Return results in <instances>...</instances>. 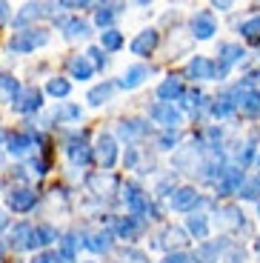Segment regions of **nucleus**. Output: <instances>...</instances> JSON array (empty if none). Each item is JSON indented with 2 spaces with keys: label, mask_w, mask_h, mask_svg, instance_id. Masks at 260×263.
<instances>
[{
  "label": "nucleus",
  "mask_w": 260,
  "mask_h": 263,
  "mask_svg": "<svg viewBox=\"0 0 260 263\" xmlns=\"http://www.w3.org/2000/svg\"><path fill=\"white\" fill-rule=\"evenodd\" d=\"M46 43H49V32H46V29H23V32L12 34L9 49L17 52V54H26L38 46H46Z\"/></svg>",
  "instance_id": "f257e3e1"
},
{
  "label": "nucleus",
  "mask_w": 260,
  "mask_h": 263,
  "mask_svg": "<svg viewBox=\"0 0 260 263\" xmlns=\"http://www.w3.org/2000/svg\"><path fill=\"white\" fill-rule=\"evenodd\" d=\"M149 115H152V120H155V123L166 126V129H175V126L180 123V112H177L172 103H155L149 109Z\"/></svg>",
  "instance_id": "f03ea898"
},
{
  "label": "nucleus",
  "mask_w": 260,
  "mask_h": 263,
  "mask_svg": "<svg viewBox=\"0 0 260 263\" xmlns=\"http://www.w3.org/2000/svg\"><path fill=\"white\" fill-rule=\"evenodd\" d=\"M40 103H43V100H40L38 89H20L17 98L12 100V109L20 115H29V112H34V109H40Z\"/></svg>",
  "instance_id": "7ed1b4c3"
},
{
  "label": "nucleus",
  "mask_w": 260,
  "mask_h": 263,
  "mask_svg": "<svg viewBox=\"0 0 260 263\" xmlns=\"http://www.w3.org/2000/svg\"><path fill=\"white\" fill-rule=\"evenodd\" d=\"M215 32H217V23H215V14L212 12H200L192 17V34L197 40H209Z\"/></svg>",
  "instance_id": "20e7f679"
},
{
  "label": "nucleus",
  "mask_w": 260,
  "mask_h": 263,
  "mask_svg": "<svg viewBox=\"0 0 260 263\" xmlns=\"http://www.w3.org/2000/svg\"><path fill=\"white\" fill-rule=\"evenodd\" d=\"M98 158H100V166L103 169H112L117 163V143L112 135H100L98 138Z\"/></svg>",
  "instance_id": "39448f33"
},
{
  "label": "nucleus",
  "mask_w": 260,
  "mask_h": 263,
  "mask_svg": "<svg viewBox=\"0 0 260 263\" xmlns=\"http://www.w3.org/2000/svg\"><path fill=\"white\" fill-rule=\"evenodd\" d=\"M243 49L237 46V43H223L220 46V54H217V58H220V66H217V74H226L229 69H232L234 63H240V58H243Z\"/></svg>",
  "instance_id": "423d86ee"
},
{
  "label": "nucleus",
  "mask_w": 260,
  "mask_h": 263,
  "mask_svg": "<svg viewBox=\"0 0 260 263\" xmlns=\"http://www.w3.org/2000/svg\"><path fill=\"white\" fill-rule=\"evenodd\" d=\"M223 249H226V240H206V243H200L195 249V257H192V260H197V263H215L217 257H220Z\"/></svg>",
  "instance_id": "0eeeda50"
},
{
  "label": "nucleus",
  "mask_w": 260,
  "mask_h": 263,
  "mask_svg": "<svg viewBox=\"0 0 260 263\" xmlns=\"http://www.w3.org/2000/svg\"><path fill=\"white\" fill-rule=\"evenodd\" d=\"M197 200H200V195H197L192 186H183V189H177L175 195H172V209L177 212H192L197 206Z\"/></svg>",
  "instance_id": "6e6552de"
},
{
  "label": "nucleus",
  "mask_w": 260,
  "mask_h": 263,
  "mask_svg": "<svg viewBox=\"0 0 260 263\" xmlns=\"http://www.w3.org/2000/svg\"><path fill=\"white\" fill-rule=\"evenodd\" d=\"M34 200H38V195L32 189H14L6 197V203L12 206V212H29L34 206Z\"/></svg>",
  "instance_id": "1a4fd4ad"
},
{
  "label": "nucleus",
  "mask_w": 260,
  "mask_h": 263,
  "mask_svg": "<svg viewBox=\"0 0 260 263\" xmlns=\"http://www.w3.org/2000/svg\"><path fill=\"white\" fill-rule=\"evenodd\" d=\"M157 40H160V34H157L155 29H146V32H140L132 40V52L135 54H152L157 46Z\"/></svg>",
  "instance_id": "9d476101"
},
{
  "label": "nucleus",
  "mask_w": 260,
  "mask_h": 263,
  "mask_svg": "<svg viewBox=\"0 0 260 263\" xmlns=\"http://www.w3.org/2000/svg\"><path fill=\"white\" fill-rule=\"evenodd\" d=\"M240 186H243L240 169H226V172H223V178L217 180V195H234Z\"/></svg>",
  "instance_id": "9b49d317"
},
{
  "label": "nucleus",
  "mask_w": 260,
  "mask_h": 263,
  "mask_svg": "<svg viewBox=\"0 0 260 263\" xmlns=\"http://www.w3.org/2000/svg\"><path fill=\"white\" fill-rule=\"evenodd\" d=\"M180 95H183L180 78H166L160 86H157V98H160V103H172V100L180 98Z\"/></svg>",
  "instance_id": "f8f14e48"
},
{
  "label": "nucleus",
  "mask_w": 260,
  "mask_h": 263,
  "mask_svg": "<svg viewBox=\"0 0 260 263\" xmlns=\"http://www.w3.org/2000/svg\"><path fill=\"white\" fill-rule=\"evenodd\" d=\"M58 240V232L52 229V226H38V229H32V235H29V243L26 249H38V246H49Z\"/></svg>",
  "instance_id": "ddd939ff"
},
{
  "label": "nucleus",
  "mask_w": 260,
  "mask_h": 263,
  "mask_svg": "<svg viewBox=\"0 0 260 263\" xmlns=\"http://www.w3.org/2000/svg\"><path fill=\"white\" fill-rule=\"evenodd\" d=\"M189 74L195 80H212L215 78V63L209 58H195L192 63H189Z\"/></svg>",
  "instance_id": "4468645a"
},
{
  "label": "nucleus",
  "mask_w": 260,
  "mask_h": 263,
  "mask_svg": "<svg viewBox=\"0 0 260 263\" xmlns=\"http://www.w3.org/2000/svg\"><path fill=\"white\" fill-rule=\"evenodd\" d=\"M146 78H149V69H146V66H132V69H126V74L120 78L117 86H120V89H137Z\"/></svg>",
  "instance_id": "2eb2a0df"
},
{
  "label": "nucleus",
  "mask_w": 260,
  "mask_h": 263,
  "mask_svg": "<svg viewBox=\"0 0 260 263\" xmlns=\"http://www.w3.org/2000/svg\"><path fill=\"white\" fill-rule=\"evenodd\" d=\"M69 158H72L75 166H89L91 163V149L83 143V138H75L72 143H69Z\"/></svg>",
  "instance_id": "dca6fc26"
},
{
  "label": "nucleus",
  "mask_w": 260,
  "mask_h": 263,
  "mask_svg": "<svg viewBox=\"0 0 260 263\" xmlns=\"http://www.w3.org/2000/svg\"><path fill=\"white\" fill-rule=\"evenodd\" d=\"M83 243H86V249H89V252L103 255V252L112 249V243H115V240H112V232H98V235H89Z\"/></svg>",
  "instance_id": "f3484780"
},
{
  "label": "nucleus",
  "mask_w": 260,
  "mask_h": 263,
  "mask_svg": "<svg viewBox=\"0 0 260 263\" xmlns=\"http://www.w3.org/2000/svg\"><path fill=\"white\" fill-rule=\"evenodd\" d=\"M143 232V220L140 217H132V215H126L120 223H117V235L120 237H126V240H135L137 235Z\"/></svg>",
  "instance_id": "a211bd4d"
},
{
  "label": "nucleus",
  "mask_w": 260,
  "mask_h": 263,
  "mask_svg": "<svg viewBox=\"0 0 260 263\" xmlns=\"http://www.w3.org/2000/svg\"><path fill=\"white\" fill-rule=\"evenodd\" d=\"M69 72H72V78H78V80H89L91 74H95V66L89 63L86 54H80V58L69 60Z\"/></svg>",
  "instance_id": "6ab92c4d"
},
{
  "label": "nucleus",
  "mask_w": 260,
  "mask_h": 263,
  "mask_svg": "<svg viewBox=\"0 0 260 263\" xmlns=\"http://www.w3.org/2000/svg\"><path fill=\"white\" fill-rule=\"evenodd\" d=\"M49 9L52 6H40V3H29V6H23V12L14 17V23L17 26H23V23H29V20H38V17H43V14H49Z\"/></svg>",
  "instance_id": "aec40b11"
},
{
  "label": "nucleus",
  "mask_w": 260,
  "mask_h": 263,
  "mask_svg": "<svg viewBox=\"0 0 260 263\" xmlns=\"http://www.w3.org/2000/svg\"><path fill=\"white\" fill-rule=\"evenodd\" d=\"M29 235H32V226H29V223H17L12 229V235H9V246H12V249H26Z\"/></svg>",
  "instance_id": "412c9836"
},
{
  "label": "nucleus",
  "mask_w": 260,
  "mask_h": 263,
  "mask_svg": "<svg viewBox=\"0 0 260 263\" xmlns=\"http://www.w3.org/2000/svg\"><path fill=\"white\" fill-rule=\"evenodd\" d=\"M60 29H66V37L75 40V37H86L89 34V23H83V20H60Z\"/></svg>",
  "instance_id": "4be33fe9"
},
{
  "label": "nucleus",
  "mask_w": 260,
  "mask_h": 263,
  "mask_svg": "<svg viewBox=\"0 0 260 263\" xmlns=\"http://www.w3.org/2000/svg\"><path fill=\"white\" fill-rule=\"evenodd\" d=\"M32 146H34V138H32V135H12L6 149L12 152V155H26Z\"/></svg>",
  "instance_id": "5701e85b"
},
{
  "label": "nucleus",
  "mask_w": 260,
  "mask_h": 263,
  "mask_svg": "<svg viewBox=\"0 0 260 263\" xmlns=\"http://www.w3.org/2000/svg\"><path fill=\"white\" fill-rule=\"evenodd\" d=\"M100 43H103L106 52H117V49L123 46V34L117 32V29H103L100 32Z\"/></svg>",
  "instance_id": "b1692460"
},
{
  "label": "nucleus",
  "mask_w": 260,
  "mask_h": 263,
  "mask_svg": "<svg viewBox=\"0 0 260 263\" xmlns=\"http://www.w3.org/2000/svg\"><path fill=\"white\" fill-rule=\"evenodd\" d=\"M112 92H115V83H100V86H95L89 92V103L91 106H103L106 100L112 98Z\"/></svg>",
  "instance_id": "393cba45"
},
{
  "label": "nucleus",
  "mask_w": 260,
  "mask_h": 263,
  "mask_svg": "<svg viewBox=\"0 0 260 263\" xmlns=\"http://www.w3.org/2000/svg\"><path fill=\"white\" fill-rule=\"evenodd\" d=\"M120 9H123V6H117V3L100 6V9H98V26H100V29H109V26H112V20L120 14Z\"/></svg>",
  "instance_id": "a878e982"
},
{
  "label": "nucleus",
  "mask_w": 260,
  "mask_h": 263,
  "mask_svg": "<svg viewBox=\"0 0 260 263\" xmlns=\"http://www.w3.org/2000/svg\"><path fill=\"white\" fill-rule=\"evenodd\" d=\"M189 232L195 237H209V220H206V215H189Z\"/></svg>",
  "instance_id": "bb28decb"
},
{
  "label": "nucleus",
  "mask_w": 260,
  "mask_h": 263,
  "mask_svg": "<svg viewBox=\"0 0 260 263\" xmlns=\"http://www.w3.org/2000/svg\"><path fill=\"white\" fill-rule=\"evenodd\" d=\"M117 132H120V138H140L146 132V123L143 120H123Z\"/></svg>",
  "instance_id": "cd10ccee"
},
{
  "label": "nucleus",
  "mask_w": 260,
  "mask_h": 263,
  "mask_svg": "<svg viewBox=\"0 0 260 263\" xmlns=\"http://www.w3.org/2000/svg\"><path fill=\"white\" fill-rule=\"evenodd\" d=\"M234 109H237V103L232 98H217L212 103V115L215 118H229V115H234Z\"/></svg>",
  "instance_id": "c85d7f7f"
},
{
  "label": "nucleus",
  "mask_w": 260,
  "mask_h": 263,
  "mask_svg": "<svg viewBox=\"0 0 260 263\" xmlns=\"http://www.w3.org/2000/svg\"><path fill=\"white\" fill-rule=\"evenodd\" d=\"M46 92L52 95V98H66V95L72 92V86H69V80H63V78H52L49 86H46Z\"/></svg>",
  "instance_id": "c756f323"
},
{
  "label": "nucleus",
  "mask_w": 260,
  "mask_h": 263,
  "mask_svg": "<svg viewBox=\"0 0 260 263\" xmlns=\"http://www.w3.org/2000/svg\"><path fill=\"white\" fill-rule=\"evenodd\" d=\"M240 34L246 40H252V43H260V17H252V20H246L240 26Z\"/></svg>",
  "instance_id": "7c9ffc66"
},
{
  "label": "nucleus",
  "mask_w": 260,
  "mask_h": 263,
  "mask_svg": "<svg viewBox=\"0 0 260 263\" xmlns=\"http://www.w3.org/2000/svg\"><path fill=\"white\" fill-rule=\"evenodd\" d=\"M237 192H240L246 200H257V197H260V175H254L252 180H246V183H243Z\"/></svg>",
  "instance_id": "2f4dec72"
},
{
  "label": "nucleus",
  "mask_w": 260,
  "mask_h": 263,
  "mask_svg": "<svg viewBox=\"0 0 260 263\" xmlns=\"http://www.w3.org/2000/svg\"><path fill=\"white\" fill-rule=\"evenodd\" d=\"M0 92L6 95V100L12 103V100L17 98V92H20L17 80H14V78H9V74H3V78H0Z\"/></svg>",
  "instance_id": "473e14b6"
},
{
  "label": "nucleus",
  "mask_w": 260,
  "mask_h": 263,
  "mask_svg": "<svg viewBox=\"0 0 260 263\" xmlns=\"http://www.w3.org/2000/svg\"><path fill=\"white\" fill-rule=\"evenodd\" d=\"M75 118H80V106L66 103L60 109H54V120H75Z\"/></svg>",
  "instance_id": "72a5a7b5"
},
{
  "label": "nucleus",
  "mask_w": 260,
  "mask_h": 263,
  "mask_svg": "<svg viewBox=\"0 0 260 263\" xmlns=\"http://www.w3.org/2000/svg\"><path fill=\"white\" fill-rule=\"evenodd\" d=\"M220 215H223V217H220L223 223H232V226H240V223H243V212L234 209V206H226Z\"/></svg>",
  "instance_id": "f704fd0d"
},
{
  "label": "nucleus",
  "mask_w": 260,
  "mask_h": 263,
  "mask_svg": "<svg viewBox=\"0 0 260 263\" xmlns=\"http://www.w3.org/2000/svg\"><path fill=\"white\" fill-rule=\"evenodd\" d=\"M163 237H166V243H169V246H183V243H186L183 229H166V232H163Z\"/></svg>",
  "instance_id": "c9c22d12"
},
{
  "label": "nucleus",
  "mask_w": 260,
  "mask_h": 263,
  "mask_svg": "<svg viewBox=\"0 0 260 263\" xmlns=\"http://www.w3.org/2000/svg\"><path fill=\"white\" fill-rule=\"evenodd\" d=\"M120 257H123V263H146V255L143 252H135V249H123Z\"/></svg>",
  "instance_id": "e433bc0d"
},
{
  "label": "nucleus",
  "mask_w": 260,
  "mask_h": 263,
  "mask_svg": "<svg viewBox=\"0 0 260 263\" xmlns=\"http://www.w3.org/2000/svg\"><path fill=\"white\" fill-rule=\"evenodd\" d=\"M177 143V132L169 129V132H163L160 135V149H172V146Z\"/></svg>",
  "instance_id": "4c0bfd02"
},
{
  "label": "nucleus",
  "mask_w": 260,
  "mask_h": 263,
  "mask_svg": "<svg viewBox=\"0 0 260 263\" xmlns=\"http://www.w3.org/2000/svg\"><path fill=\"white\" fill-rule=\"evenodd\" d=\"M203 103V92H186V109H197V106Z\"/></svg>",
  "instance_id": "58836bf2"
},
{
  "label": "nucleus",
  "mask_w": 260,
  "mask_h": 263,
  "mask_svg": "<svg viewBox=\"0 0 260 263\" xmlns=\"http://www.w3.org/2000/svg\"><path fill=\"white\" fill-rule=\"evenodd\" d=\"M86 54H89V63L91 66H103L106 63V58H103V52H100V49H89Z\"/></svg>",
  "instance_id": "ea45409f"
},
{
  "label": "nucleus",
  "mask_w": 260,
  "mask_h": 263,
  "mask_svg": "<svg viewBox=\"0 0 260 263\" xmlns=\"http://www.w3.org/2000/svg\"><path fill=\"white\" fill-rule=\"evenodd\" d=\"M163 263H192V257L183 255V252H175V255H166V260Z\"/></svg>",
  "instance_id": "a19ab883"
},
{
  "label": "nucleus",
  "mask_w": 260,
  "mask_h": 263,
  "mask_svg": "<svg viewBox=\"0 0 260 263\" xmlns=\"http://www.w3.org/2000/svg\"><path fill=\"white\" fill-rule=\"evenodd\" d=\"M32 263H54V255L52 252H40V255H34Z\"/></svg>",
  "instance_id": "79ce46f5"
},
{
  "label": "nucleus",
  "mask_w": 260,
  "mask_h": 263,
  "mask_svg": "<svg viewBox=\"0 0 260 263\" xmlns=\"http://www.w3.org/2000/svg\"><path fill=\"white\" fill-rule=\"evenodd\" d=\"M6 14H9V6L6 3H0V20H6Z\"/></svg>",
  "instance_id": "37998d69"
},
{
  "label": "nucleus",
  "mask_w": 260,
  "mask_h": 263,
  "mask_svg": "<svg viewBox=\"0 0 260 263\" xmlns=\"http://www.w3.org/2000/svg\"><path fill=\"white\" fill-rule=\"evenodd\" d=\"M3 226H6V215H3V212H0V229H3Z\"/></svg>",
  "instance_id": "c03bdc74"
},
{
  "label": "nucleus",
  "mask_w": 260,
  "mask_h": 263,
  "mask_svg": "<svg viewBox=\"0 0 260 263\" xmlns=\"http://www.w3.org/2000/svg\"><path fill=\"white\" fill-rule=\"evenodd\" d=\"M3 140H6V132H3V129H0V143H3Z\"/></svg>",
  "instance_id": "a18cd8bd"
},
{
  "label": "nucleus",
  "mask_w": 260,
  "mask_h": 263,
  "mask_svg": "<svg viewBox=\"0 0 260 263\" xmlns=\"http://www.w3.org/2000/svg\"><path fill=\"white\" fill-rule=\"evenodd\" d=\"M257 169H260V158H257Z\"/></svg>",
  "instance_id": "49530a36"
},
{
  "label": "nucleus",
  "mask_w": 260,
  "mask_h": 263,
  "mask_svg": "<svg viewBox=\"0 0 260 263\" xmlns=\"http://www.w3.org/2000/svg\"><path fill=\"white\" fill-rule=\"evenodd\" d=\"M257 215H260V206H257Z\"/></svg>",
  "instance_id": "de8ad7c7"
},
{
  "label": "nucleus",
  "mask_w": 260,
  "mask_h": 263,
  "mask_svg": "<svg viewBox=\"0 0 260 263\" xmlns=\"http://www.w3.org/2000/svg\"><path fill=\"white\" fill-rule=\"evenodd\" d=\"M257 95H260V92H257Z\"/></svg>",
  "instance_id": "09e8293b"
}]
</instances>
